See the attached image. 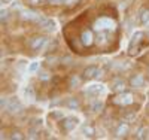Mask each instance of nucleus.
<instances>
[{"mask_svg":"<svg viewBox=\"0 0 149 140\" xmlns=\"http://www.w3.org/2000/svg\"><path fill=\"white\" fill-rule=\"evenodd\" d=\"M116 27V22L113 20H110L107 17H102L98 18L94 24H93V29L97 31H107V30H115Z\"/></svg>","mask_w":149,"mask_h":140,"instance_id":"f257e3e1","label":"nucleus"},{"mask_svg":"<svg viewBox=\"0 0 149 140\" xmlns=\"http://www.w3.org/2000/svg\"><path fill=\"white\" fill-rule=\"evenodd\" d=\"M133 100H134V97H133V94H130V93H118L115 97H113V103L115 104H119V106H128V104H131L133 103Z\"/></svg>","mask_w":149,"mask_h":140,"instance_id":"f03ea898","label":"nucleus"},{"mask_svg":"<svg viewBox=\"0 0 149 140\" xmlns=\"http://www.w3.org/2000/svg\"><path fill=\"white\" fill-rule=\"evenodd\" d=\"M46 45H48V39L45 36H34V37H31L30 42H29V46L33 51H42Z\"/></svg>","mask_w":149,"mask_h":140,"instance_id":"7ed1b4c3","label":"nucleus"},{"mask_svg":"<svg viewBox=\"0 0 149 140\" xmlns=\"http://www.w3.org/2000/svg\"><path fill=\"white\" fill-rule=\"evenodd\" d=\"M78 122H79V119L74 118V116L63 118L61 119V128H63V131H66V133H70V131H73L74 128H76Z\"/></svg>","mask_w":149,"mask_h":140,"instance_id":"20e7f679","label":"nucleus"},{"mask_svg":"<svg viewBox=\"0 0 149 140\" xmlns=\"http://www.w3.org/2000/svg\"><path fill=\"white\" fill-rule=\"evenodd\" d=\"M104 90V86L102 84H91L85 88V94L90 95V97H98Z\"/></svg>","mask_w":149,"mask_h":140,"instance_id":"39448f33","label":"nucleus"},{"mask_svg":"<svg viewBox=\"0 0 149 140\" xmlns=\"http://www.w3.org/2000/svg\"><path fill=\"white\" fill-rule=\"evenodd\" d=\"M100 76H102V70L95 66H90L84 70V78L85 79H95V78H100Z\"/></svg>","mask_w":149,"mask_h":140,"instance_id":"423d86ee","label":"nucleus"},{"mask_svg":"<svg viewBox=\"0 0 149 140\" xmlns=\"http://www.w3.org/2000/svg\"><path fill=\"white\" fill-rule=\"evenodd\" d=\"M36 22L39 24L43 30H46V31H54V29H55V22L52 20H49V18H42L40 17Z\"/></svg>","mask_w":149,"mask_h":140,"instance_id":"0eeeda50","label":"nucleus"},{"mask_svg":"<svg viewBox=\"0 0 149 140\" xmlns=\"http://www.w3.org/2000/svg\"><path fill=\"white\" fill-rule=\"evenodd\" d=\"M6 109H8L9 112H12V113H18V112H21V110H22V104L19 103V101H18L17 98H10V100L8 101Z\"/></svg>","mask_w":149,"mask_h":140,"instance_id":"6e6552de","label":"nucleus"},{"mask_svg":"<svg viewBox=\"0 0 149 140\" xmlns=\"http://www.w3.org/2000/svg\"><path fill=\"white\" fill-rule=\"evenodd\" d=\"M143 40V33L142 31H137L134 33L133 37H131V42H130V54H133V49H137V45Z\"/></svg>","mask_w":149,"mask_h":140,"instance_id":"1a4fd4ad","label":"nucleus"},{"mask_svg":"<svg viewBox=\"0 0 149 140\" xmlns=\"http://www.w3.org/2000/svg\"><path fill=\"white\" fill-rule=\"evenodd\" d=\"M93 31L91 30H85V31H82L81 33V42H82V45L84 46H90V45H93Z\"/></svg>","mask_w":149,"mask_h":140,"instance_id":"9d476101","label":"nucleus"},{"mask_svg":"<svg viewBox=\"0 0 149 140\" xmlns=\"http://www.w3.org/2000/svg\"><path fill=\"white\" fill-rule=\"evenodd\" d=\"M110 88H112V91L113 93H124L125 91V82H124L122 79H115L113 82H112V85H110Z\"/></svg>","mask_w":149,"mask_h":140,"instance_id":"9b49d317","label":"nucleus"},{"mask_svg":"<svg viewBox=\"0 0 149 140\" xmlns=\"http://www.w3.org/2000/svg\"><path fill=\"white\" fill-rule=\"evenodd\" d=\"M21 18L22 20H27V21H37L40 18V15L37 14V12H34V10H22L21 12Z\"/></svg>","mask_w":149,"mask_h":140,"instance_id":"f8f14e48","label":"nucleus"},{"mask_svg":"<svg viewBox=\"0 0 149 140\" xmlns=\"http://www.w3.org/2000/svg\"><path fill=\"white\" fill-rule=\"evenodd\" d=\"M128 131H130V125L124 122V124L118 125V128L115 130V136H116V137H124V136L128 134Z\"/></svg>","mask_w":149,"mask_h":140,"instance_id":"ddd939ff","label":"nucleus"},{"mask_svg":"<svg viewBox=\"0 0 149 140\" xmlns=\"http://www.w3.org/2000/svg\"><path fill=\"white\" fill-rule=\"evenodd\" d=\"M145 84V78H143V75H134L133 78L130 79V85L131 86H134V88H139V86H142Z\"/></svg>","mask_w":149,"mask_h":140,"instance_id":"4468645a","label":"nucleus"},{"mask_svg":"<svg viewBox=\"0 0 149 140\" xmlns=\"http://www.w3.org/2000/svg\"><path fill=\"white\" fill-rule=\"evenodd\" d=\"M107 42H109L107 31H98V34H97V43L100 45V46H104Z\"/></svg>","mask_w":149,"mask_h":140,"instance_id":"2eb2a0df","label":"nucleus"},{"mask_svg":"<svg viewBox=\"0 0 149 140\" xmlns=\"http://www.w3.org/2000/svg\"><path fill=\"white\" fill-rule=\"evenodd\" d=\"M24 97H26V100H29V101H33L36 98V94H34V90H33L31 85H29L26 90H24Z\"/></svg>","mask_w":149,"mask_h":140,"instance_id":"dca6fc26","label":"nucleus"},{"mask_svg":"<svg viewBox=\"0 0 149 140\" xmlns=\"http://www.w3.org/2000/svg\"><path fill=\"white\" fill-rule=\"evenodd\" d=\"M82 133H84L85 136H88V137H93V136L95 134V130H94L93 125L85 124V125H82Z\"/></svg>","mask_w":149,"mask_h":140,"instance_id":"f3484780","label":"nucleus"},{"mask_svg":"<svg viewBox=\"0 0 149 140\" xmlns=\"http://www.w3.org/2000/svg\"><path fill=\"white\" fill-rule=\"evenodd\" d=\"M140 24L142 25H149V9H143L140 14Z\"/></svg>","mask_w":149,"mask_h":140,"instance_id":"a211bd4d","label":"nucleus"},{"mask_svg":"<svg viewBox=\"0 0 149 140\" xmlns=\"http://www.w3.org/2000/svg\"><path fill=\"white\" fill-rule=\"evenodd\" d=\"M66 104H67V107H70V109H78V107L81 106V104H79V100H78V98H73V97L67 100Z\"/></svg>","mask_w":149,"mask_h":140,"instance_id":"6ab92c4d","label":"nucleus"},{"mask_svg":"<svg viewBox=\"0 0 149 140\" xmlns=\"http://www.w3.org/2000/svg\"><path fill=\"white\" fill-rule=\"evenodd\" d=\"M69 85H70L72 88H74V86H79V85H81V79L78 78V76H72V78H70V82H69Z\"/></svg>","mask_w":149,"mask_h":140,"instance_id":"aec40b11","label":"nucleus"},{"mask_svg":"<svg viewBox=\"0 0 149 140\" xmlns=\"http://www.w3.org/2000/svg\"><path fill=\"white\" fill-rule=\"evenodd\" d=\"M49 118H52V119H63L64 116H63V112H58V110H55V112H51V115H49Z\"/></svg>","mask_w":149,"mask_h":140,"instance_id":"412c9836","label":"nucleus"},{"mask_svg":"<svg viewBox=\"0 0 149 140\" xmlns=\"http://www.w3.org/2000/svg\"><path fill=\"white\" fill-rule=\"evenodd\" d=\"M146 136H148V130L146 128H140L137 131V134H136V139H146Z\"/></svg>","mask_w":149,"mask_h":140,"instance_id":"4be33fe9","label":"nucleus"},{"mask_svg":"<svg viewBox=\"0 0 149 140\" xmlns=\"http://www.w3.org/2000/svg\"><path fill=\"white\" fill-rule=\"evenodd\" d=\"M102 109H103V103H102V101H95V103H93V106H91V110H94V112H98Z\"/></svg>","mask_w":149,"mask_h":140,"instance_id":"5701e85b","label":"nucleus"},{"mask_svg":"<svg viewBox=\"0 0 149 140\" xmlns=\"http://www.w3.org/2000/svg\"><path fill=\"white\" fill-rule=\"evenodd\" d=\"M36 70H39V63L37 61L31 63V64L29 66V72H36Z\"/></svg>","mask_w":149,"mask_h":140,"instance_id":"b1692460","label":"nucleus"},{"mask_svg":"<svg viewBox=\"0 0 149 140\" xmlns=\"http://www.w3.org/2000/svg\"><path fill=\"white\" fill-rule=\"evenodd\" d=\"M39 79H42V81H46V79H49V73H48L46 70H42V72L39 73Z\"/></svg>","mask_w":149,"mask_h":140,"instance_id":"393cba45","label":"nucleus"},{"mask_svg":"<svg viewBox=\"0 0 149 140\" xmlns=\"http://www.w3.org/2000/svg\"><path fill=\"white\" fill-rule=\"evenodd\" d=\"M10 139H18V140H21V139H24V136H22L19 131H17V133H12Z\"/></svg>","mask_w":149,"mask_h":140,"instance_id":"a878e982","label":"nucleus"},{"mask_svg":"<svg viewBox=\"0 0 149 140\" xmlns=\"http://www.w3.org/2000/svg\"><path fill=\"white\" fill-rule=\"evenodd\" d=\"M51 5H63V3H66V0H48Z\"/></svg>","mask_w":149,"mask_h":140,"instance_id":"bb28decb","label":"nucleus"},{"mask_svg":"<svg viewBox=\"0 0 149 140\" xmlns=\"http://www.w3.org/2000/svg\"><path fill=\"white\" fill-rule=\"evenodd\" d=\"M29 3H31V5H42L45 0H27Z\"/></svg>","mask_w":149,"mask_h":140,"instance_id":"cd10ccee","label":"nucleus"},{"mask_svg":"<svg viewBox=\"0 0 149 140\" xmlns=\"http://www.w3.org/2000/svg\"><path fill=\"white\" fill-rule=\"evenodd\" d=\"M8 15H9L8 10H2V21H6L8 20Z\"/></svg>","mask_w":149,"mask_h":140,"instance_id":"c85d7f7f","label":"nucleus"},{"mask_svg":"<svg viewBox=\"0 0 149 140\" xmlns=\"http://www.w3.org/2000/svg\"><path fill=\"white\" fill-rule=\"evenodd\" d=\"M76 2H78V0H66V3H64V5H74Z\"/></svg>","mask_w":149,"mask_h":140,"instance_id":"c756f323","label":"nucleus"},{"mask_svg":"<svg viewBox=\"0 0 149 140\" xmlns=\"http://www.w3.org/2000/svg\"><path fill=\"white\" fill-rule=\"evenodd\" d=\"M10 2H12V0H2L3 5H8V3H10Z\"/></svg>","mask_w":149,"mask_h":140,"instance_id":"7c9ffc66","label":"nucleus"}]
</instances>
